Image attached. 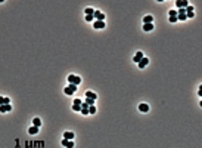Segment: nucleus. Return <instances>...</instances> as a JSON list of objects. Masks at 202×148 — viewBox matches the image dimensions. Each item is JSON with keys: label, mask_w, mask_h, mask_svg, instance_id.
Listing matches in <instances>:
<instances>
[{"label": "nucleus", "mask_w": 202, "mask_h": 148, "mask_svg": "<svg viewBox=\"0 0 202 148\" xmlns=\"http://www.w3.org/2000/svg\"><path fill=\"white\" fill-rule=\"evenodd\" d=\"M143 30H145V31H151V30H153V24H143Z\"/></svg>", "instance_id": "obj_16"}, {"label": "nucleus", "mask_w": 202, "mask_h": 148, "mask_svg": "<svg viewBox=\"0 0 202 148\" xmlns=\"http://www.w3.org/2000/svg\"><path fill=\"white\" fill-rule=\"evenodd\" d=\"M176 6H177V8H180V9L184 8V6L187 8V6H189V2H186V0H177V2H176Z\"/></svg>", "instance_id": "obj_5"}, {"label": "nucleus", "mask_w": 202, "mask_h": 148, "mask_svg": "<svg viewBox=\"0 0 202 148\" xmlns=\"http://www.w3.org/2000/svg\"><path fill=\"white\" fill-rule=\"evenodd\" d=\"M72 110L74 111H81V105H72Z\"/></svg>", "instance_id": "obj_23"}, {"label": "nucleus", "mask_w": 202, "mask_h": 148, "mask_svg": "<svg viewBox=\"0 0 202 148\" xmlns=\"http://www.w3.org/2000/svg\"><path fill=\"white\" fill-rule=\"evenodd\" d=\"M168 15H170V18H174V16H177V10H170V13H168Z\"/></svg>", "instance_id": "obj_21"}, {"label": "nucleus", "mask_w": 202, "mask_h": 148, "mask_svg": "<svg viewBox=\"0 0 202 148\" xmlns=\"http://www.w3.org/2000/svg\"><path fill=\"white\" fill-rule=\"evenodd\" d=\"M12 110V105L8 104V105H0V113H8Z\"/></svg>", "instance_id": "obj_8"}, {"label": "nucleus", "mask_w": 202, "mask_h": 148, "mask_svg": "<svg viewBox=\"0 0 202 148\" xmlns=\"http://www.w3.org/2000/svg\"><path fill=\"white\" fill-rule=\"evenodd\" d=\"M75 90H77V86H75V84H69L68 87H65L64 92L66 93V95H72V93L75 92Z\"/></svg>", "instance_id": "obj_2"}, {"label": "nucleus", "mask_w": 202, "mask_h": 148, "mask_svg": "<svg viewBox=\"0 0 202 148\" xmlns=\"http://www.w3.org/2000/svg\"><path fill=\"white\" fill-rule=\"evenodd\" d=\"M93 13H95V9L93 8H87L86 9V15H93Z\"/></svg>", "instance_id": "obj_19"}, {"label": "nucleus", "mask_w": 202, "mask_h": 148, "mask_svg": "<svg viewBox=\"0 0 202 148\" xmlns=\"http://www.w3.org/2000/svg\"><path fill=\"white\" fill-rule=\"evenodd\" d=\"M81 104H83L81 99H74V105H81Z\"/></svg>", "instance_id": "obj_26"}, {"label": "nucleus", "mask_w": 202, "mask_h": 148, "mask_svg": "<svg viewBox=\"0 0 202 148\" xmlns=\"http://www.w3.org/2000/svg\"><path fill=\"white\" fill-rule=\"evenodd\" d=\"M86 98H87V99H93V101H96L97 95H96V93H95V92H92V90H89V92H87V93H86Z\"/></svg>", "instance_id": "obj_7"}, {"label": "nucleus", "mask_w": 202, "mask_h": 148, "mask_svg": "<svg viewBox=\"0 0 202 148\" xmlns=\"http://www.w3.org/2000/svg\"><path fill=\"white\" fill-rule=\"evenodd\" d=\"M68 82H69V84H80L81 83V79H80L78 76H75V74H69L68 76Z\"/></svg>", "instance_id": "obj_1"}, {"label": "nucleus", "mask_w": 202, "mask_h": 148, "mask_svg": "<svg viewBox=\"0 0 202 148\" xmlns=\"http://www.w3.org/2000/svg\"><path fill=\"white\" fill-rule=\"evenodd\" d=\"M96 113V107L95 105H90L89 107V114H95Z\"/></svg>", "instance_id": "obj_20"}, {"label": "nucleus", "mask_w": 202, "mask_h": 148, "mask_svg": "<svg viewBox=\"0 0 202 148\" xmlns=\"http://www.w3.org/2000/svg\"><path fill=\"white\" fill-rule=\"evenodd\" d=\"M28 133H30V135H37V133H38V127L31 126L30 129H28Z\"/></svg>", "instance_id": "obj_15"}, {"label": "nucleus", "mask_w": 202, "mask_h": 148, "mask_svg": "<svg viewBox=\"0 0 202 148\" xmlns=\"http://www.w3.org/2000/svg\"><path fill=\"white\" fill-rule=\"evenodd\" d=\"M180 13H186V10H184V9H180V10H179V13H177V15H180Z\"/></svg>", "instance_id": "obj_28"}, {"label": "nucleus", "mask_w": 202, "mask_h": 148, "mask_svg": "<svg viewBox=\"0 0 202 148\" xmlns=\"http://www.w3.org/2000/svg\"><path fill=\"white\" fill-rule=\"evenodd\" d=\"M80 113H81L83 116H89V110H87V108H81V111H80Z\"/></svg>", "instance_id": "obj_22"}, {"label": "nucleus", "mask_w": 202, "mask_h": 148, "mask_svg": "<svg viewBox=\"0 0 202 148\" xmlns=\"http://www.w3.org/2000/svg\"><path fill=\"white\" fill-rule=\"evenodd\" d=\"M64 139L72 141V139H74V133H72V132H65V133H64Z\"/></svg>", "instance_id": "obj_11"}, {"label": "nucleus", "mask_w": 202, "mask_h": 148, "mask_svg": "<svg viewBox=\"0 0 202 148\" xmlns=\"http://www.w3.org/2000/svg\"><path fill=\"white\" fill-rule=\"evenodd\" d=\"M32 124H34L36 127H40V124H41V120H40L38 117H36L34 120H32Z\"/></svg>", "instance_id": "obj_17"}, {"label": "nucleus", "mask_w": 202, "mask_h": 148, "mask_svg": "<svg viewBox=\"0 0 202 148\" xmlns=\"http://www.w3.org/2000/svg\"><path fill=\"white\" fill-rule=\"evenodd\" d=\"M143 22H145V24H153V16L146 15V16L143 18Z\"/></svg>", "instance_id": "obj_13"}, {"label": "nucleus", "mask_w": 202, "mask_h": 148, "mask_svg": "<svg viewBox=\"0 0 202 148\" xmlns=\"http://www.w3.org/2000/svg\"><path fill=\"white\" fill-rule=\"evenodd\" d=\"M93 18H96V21H103L105 19V15L102 12H99V10H95V13H93Z\"/></svg>", "instance_id": "obj_3"}, {"label": "nucleus", "mask_w": 202, "mask_h": 148, "mask_svg": "<svg viewBox=\"0 0 202 148\" xmlns=\"http://www.w3.org/2000/svg\"><path fill=\"white\" fill-rule=\"evenodd\" d=\"M198 93H199V96H202V86L199 87V90H198Z\"/></svg>", "instance_id": "obj_29"}, {"label": "nucleus", "mask_w": 202, "mask_h": 148, "mask_svg": "<svg viewBox=\"0 0 202 148\" xmlns=\"http://www.w3.org/2000/svg\"><path fill=\"white\" fill-rule=\"evenodd\" d=\"M8 104H10V99H9V98L0 96V105H8Z\"/></svg>", "instance_id": "obj_14"}, {"label": "nucleus", "mask_w": 202, "mask_h": 148, "mask_svg": "<svg viewBox=\"0 0 202 148\" xmlns=\"http://www.w3.org/2000/svg\"><path fill=\"white\" fill-rule=\"evenodd\" d=\"M62 145H64V147H66V148H74V142H72V141L62 139Z\"/></svg>", "instance_id": "obj_10"}, {"label": "nucleus", "mask_w": 202, "mask_h": 148, "mask_svg": "<svg viewBox=\"0 0 202 148\" xmlns=\"http://www.w3.org/2000/svg\"><path fill=\"white\" fill-rule=\"evenodd\" d=\"M86 104L89 105V107L90 105H95V101H93V99H86Z\"/></svg>", "instance_id": "obj_24"}, {"label": "nucleus", "mask_w": 202, "mask_h": 148, "mask_svg": "<svg viewBox=\"0 0 202 148\" xmlns=\"http://www.w3.org/2000/svg\"><path fill=\"white\" fill-rule=\"evenodd\" d=\"M147 64H149V59H147L146 56H143V58L139 61V68H145V67H146Z\"/></svg>", "instance_id": "obj_4"}, {"label": "nucleus", "mask_w": 202, "mask_h": 148, "mask_svg": "<svg viewBox=\"0 0 202 148\" xmlns=\"http://www.w3.org/2000/svg\"><path fill=\"white\" fill-rule=\"evenodd\" d=\"M177 19H180V21H186V13H180V15H177Z\"/></svg>", "instance_id": "obj_18"}, {"label": "nucleus", "mask_w": 202, "mask_h": 148, "mask_svg": "<svg viewBox=\"0 0 202 148\" xmlns=\"http://www.w3.org/2000/svg\"><path fill=\"white\" fill-rule=\"evenodd\" d=\"M177 21V16H174V18H170V22H176Z\"/></svg>", "instance_id": "obj_27"}, {"label": "nucleus", "mask_w": 202, "mask_h": 148, "mask_svg": "<svg viewBox=\"0 0 202 148\" xmlns=\"http://www.w3.org/2000/svg\"><path fill=\"white\" fill-rule=\"evenodd\" d=\"M143 58V53L142 52H136V55H134V58H133V61L136 62V64H139V61Z\"/></svg>", "instance_id": "obj_9"}, {"label": "nucleus", "mask_w": 202, "mask_h": 148, "mask_svg": "<svg viewBox=\"0 0 202 148\" xmlns=\"http://www.w3.org/2000/svg\"><path fill=\"white\" fill-rule=\"evenodd\" d=\"M93 19H95V18H93V15H86V21H89V22H92V21H93Z\"/></svg>", "instance_id": "obj_25"}, {"label": "nucleus", "mask_w": 202, "mask_h": 148, "mask_svg": "<svg viewBox=\"0 0 202 148\" xmlns=\"http://www.w3.org/2000/svg\"><path fill=\"white\" fill-rule=\"evenodd\" d=\"M105 27H106V24L103 21H95V28L96 30H102V28H105Z\"/></svg>", "instance_id": "obj_6"}, {"label": "nucleus", "mask_w": 202, "mask_h": 148, "mask_svg": "<svg viewBox=\"0 0 202 148\" xmlns=\"http://www.w3.org/2000/svg\"><path fill=\"white\" fill-rule=\"evenodd\" d=\"M139 110L142 111V113H147V111H149V105H147V104H140L139 105Z\"/></svg>", "instance_id": "obj_12"}]
</instances>
